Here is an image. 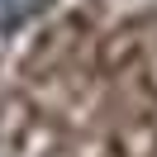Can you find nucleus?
<instances>
[{
    "label": "nucleus",
    "mask_w": 157,
    "mask_h": 157,
    "mask_svg": "<svg viewBox=\"0 0 157 157\" xmlns=\"http://www.w3.org/2000/svg\"><path fill=\"white\" fill-rule=\"evenodd\" d=\"M38 10H43V0H0V29H14Z\"/></svg>",
    "instance_id": "obj_1"
}]
</instances>
